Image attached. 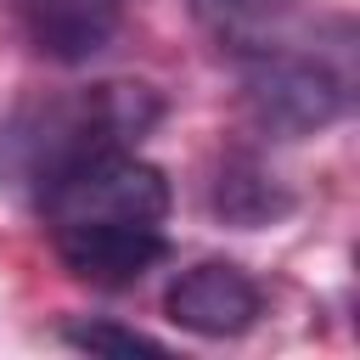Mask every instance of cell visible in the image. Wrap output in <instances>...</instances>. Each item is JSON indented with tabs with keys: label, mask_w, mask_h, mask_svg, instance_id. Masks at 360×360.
<instances>
[{
	"label": "cell",
	"mask_w": 360,
	"mask_h": 360,
	"mask_svg": "<svg viewBox=\"0 0 360 360\" xmlns=\"http://www.w3.org/2000/svg\"><path fill=\"white\" fill-rule=\"evenodd\" d=\"M163 315L191 338H242L264 315V287L236 259H202L169 281Z\"/></svg>",
	"instance_id": "obj_4"
},
{
	"label": "cell",
	"mask_w": 360,
	"mask_h": 360,
	"mask_svg": "<svg viewBox=\"0 0 360 360\" xmlns=\"http://www.w3.org/2000/svg\"><path fill=\"white\" fill-rule=\"evenodd\" d=\"M28 45L51 62H90L96 51L112 45L124 0H6Z\"/></svg>",
	"instance_id": "obj_5"
},
{
	"label": "cell",
	"mask_w": 360,
	"mask_h": 360,
	"mask_svg": "<svg viewBox=\"0 0 360 360\" xmlns=\"http://www.w3.org/2000/svg\"><path fill=\"white\" fill-rule=\"evenodd\" d=\"M236 62H242V96H248L253 124L281 141L321 135L349 112V73L287 34L236 51Z\"/></svg>",
	"instance_id": "obj_3"
},
{
	"label": "cell",
	"mask_w": 360,
	"mask_h": 360,
	"mask_svg": "<svg viewBox=\"0 0 360 360\" xmlns=\"http://www.w3.org/2000/svg\"><path fill=\"white\" fill-rule=\"evenodd\" d=\"M34 208L62 270L90 287H135L146 270L169 259V180L135 146L84 158L56 186H45Z\"/></svg>",
	"instance_id": "obj_1"
},
{
	"label": "cell",
	"mask_w": 360,
	"mask_h": 360,
	"mask_svg": "<svg viewBox=\"0 0 360 360\" xmlns=\"http://www.w3.org/2000/svg\"><path fill=\"white\" fill-rule=\"evenodd\" d=\"M62 343H73L84 354H169L163 338H146V332L118 326V321H68Z\"/></svg>",
	"instance_id": "obj_6"
},
{
	"label": "cell",
	"mask_w": 360,
	"mask_h": 360,
	"mask_svg": "<svg viewBox=\"0 0 360 360\" xmlns=\"http://www.w3.org/2000/svg\"><path fill=\"white\" fill-rule=\"evenodd\" d=\"M163 118V96L135 79H101L56 96L22 101L0 124V186L11 197L39 202L45 186H56L84 158L141 146V135Z\"/></svg>",
	"instance_id": "obj_2"
}]
</instances>
